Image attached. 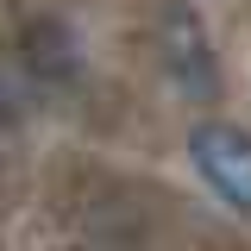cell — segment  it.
<instances>
[{"label": "cell", "instance_id": "cell-1", "mask_svg": "<svg viewBox=\"0 0 251 251\" xmlns=\"http://www.w3.org/2000/svg\"><path fill=\"white\" fill-rule=\"evenodd\" d=\"M188 157L214 182L220 201H232L239 214H251V132H239L226 120H201L188 132Z\"/></svg>", "mask_w": 251, "mask_h": 251}, {"label": "cell", "instance_id": "cell-2", "mask_svg": "<svg viewBox=\"0 0 251 251\" xmlns=\"http://www.w3.org/2000/svg\"><path fill=\"white\" fill-rule=\"evenodd\" d=\"M157 50H163V63H170V75L182 82L188 100H214V88H220V75H214V44H207L201 19L188 13L182 0L163 6V19H157Z\"/></svg>", "mask_w": 251, "mask_h": 251}, {"label": "cell", "instance_id": "cell-3", "mask_svg": "<svg viewBox=\"0 0 251 251\" xmlns=\"http://www.w3.org/2000/svg\"><path fill=\"white\" fill-rule=\"evenodd\" d=\"M13 113H19V82H13V75L0 69V126L13 120Z\"/></svg>", "mask_w": 251, "mask_h": 251}]
</instances>
